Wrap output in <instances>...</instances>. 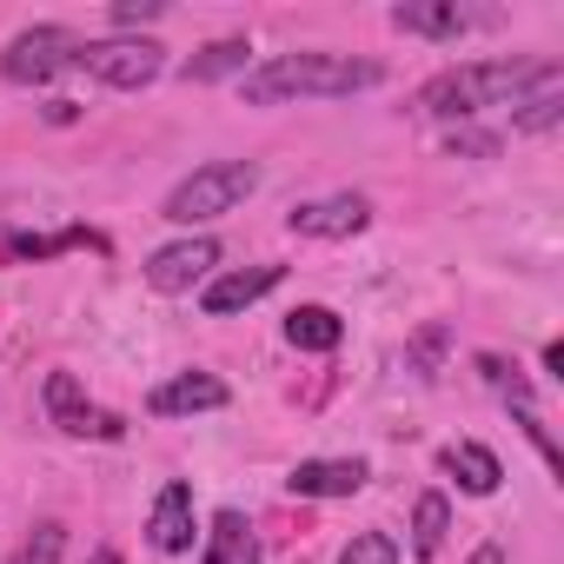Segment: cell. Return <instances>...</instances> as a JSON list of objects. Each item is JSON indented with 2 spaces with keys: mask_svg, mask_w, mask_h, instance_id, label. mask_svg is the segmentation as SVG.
I'll return each instance as SVG.
<instances>
[{
  "mask_svg": "<svg viewBox=\"0 0 564 564\" xmlns=\"http://www.w3.org/2000/svg\"><path fill=\"white\" fill-rule=\"evenodd\" d=\"M61 551H67V524H34V538L14 551V564H61Z\"/></svg>",
  "mask_w": 564,
  "mask_h": 564,
  "instance_id": "ffe728a7",
  "label": "cell"
},
{
  "mask_svg": "<svg viewBox=\"0 0 564 564\" xmlns=\"http://www.w3.org/2000/svg\"><path fill=\"white\" fill-rule=\"evenodd\" d=\"M366 478H372L366 458H300L286 485H293V498H352Z\"/></svg>",
  "mask_w": 564,
  "mask_h": 564,
  "instance_id": "7c38bea8",
  "label": "cell"
},
{
  "mask_svg": "<svg viewBox=\"0 0 564 564\" xmlns=\"http://www.w3.org/2000/svg\"><path fill=\"white\" fill-rule=\"evenodd\" d=\"M166 8H160V0H120V8H113V28H147V21H160Z\"/></svg>",
  "mask_w": 564,
  "mask_h": 564,
  "instance_id": "603a6c76",
  "label": "cell"
},
{
  "mask_svg": "<svg viewBox=\"0 0 564 564\" xmlns=\"http://www.w3.org/2000/svg\"><path fill=\"white\" fill-rule=\"evenodd\" d=\"M47 412H54V425L74 432V438H120V419L100 412V405H87V392H80L74 372H47Z\"/></svg>",
  "mask_w": 564,
  "mask_h": 564,
  "instance_id": "ba28073f",
  "label": "cell"
},
{
  "mask_svg": "<svg viewBox=\"0 0 564 564\" xmlns=\"http://www.w3.org/2000/svg\"><path fill=\"white\" fill-rule=\"evenodd\" d=\"M445 153H471V160H491V153H498V133H471V127L458 133V127H452V140H445Z\"/></svg>",
  "mask_w": 564,
  "mask_h": 564,
  "instance_id": "7402d4cb",
  "label": "cell"
},
{
  "mask_svg": "<svg viewBox=\"0 0 564 564\" xmlns=\"http://www.w3.org/2000/svg\"><path fill=\"white\" fill-rule=\"evenodd\" d=\"M339 564H399V544H392L386 531H359V538L339 551Z\"/></svg>",
  "mask_w": 564,
  "mask_h": 564,
  "instance_id": "44dd1931",
  "label": "cell"
},
{
  "mask_svg": "<svg viewBox=\"0 0 564 564\" xmlns=\"http://www.w3.org/2000/svg\"><path fill=\"white\" fill-rule=\"evenodd\" d=\"M379 61H352V54H279L265 67L246 74V100L252 107H279V100H339L359 87H379Z\"/></svg>",
  "mask_w": 564,
  "mask_h": 564,
  "instance_id": "6da1fadb",
  "label": "cell"
},
{
  "mask_svg": "<svg viewBox=\"0 0 564 564\" xmlns=\"http://www.w3.org/2000/svg\"><path fill=\"white\" fill-rule=\"evenodd\" d=\"M445 471L471 491V498H491L498 485H505V465L485 452V445H471V438H458V445H445Z\"/></svg>",
  "mask_w": 564,
  "mask_h": 564,
  "instance_id": "2e32d148",
  "label": "cell"
},
{
  "mask_svg": "<svg viewBox=\"0 0 564 564\" xmlns=\"http://www.w3.org/2000/svg\"><path fill=\"white\" fill-rule=\"evenodd\" d=\"M226 399H232L226 379H213V372H180V379L153 386L147 412H153V419H193V412H219Z\"/></svg>",
  "mask_w": 564,
  "mask_h": 564,
  "instance_id": "30bf717a",
  "label": "cell"
},
{
  "mask_svg": "<svg viewBox=\"0 0 564 564\" xmlns=\"http://www.w3.org/2000/svg\"><path fill=\"white\" fill-rule=\"evenodd\" d=\"M279 279H286V265H272V259H265V265H239V272H219L213 286H206V300H199V306H206L213 319H232V313L259 306V300L279 286Z\"/></svg>",
  "mask_w": 564,
  "mask_h": 564,
  "instance_id": "9c48e42d",
  "label": "cell"
},
{
  "mask_svg": "<svg viewBox=\"0 0 564 564\" xmlns=\"http://www.w3.org/2000/svg\"><path fill=\"white\" fill-rule=\"evenodd\" d=\"M199 564H259V538H252V524H246L239 511H213Z\"/></svg>",
  "mask_w": 564,
  "mask_h": 564,
  "instance_id": "5bb4252c",
  "label": "cell"
},
{
  "mask_svg": "<svg viewBox=\"0 0 564 564\" xmlns=\"http://www.w3.org/2000/svg\"><path fill=\"white\" fill-rule=\"evenodd\" d=\"M80 54V41L67 28H28L8 41V54H0V74H8L14 87H47L54 74H67Z\"/></svg>",
  "mask_w": 564,
  "mask_h": 564,
  "instance_id": "5b68a950",
  "label": "cell"
},
{
  "mask_svg": "<svg viewBox=\"0 0 564 564\" xmlns=\"http://www.w3.org/2000/svg\"><path fill=\"white\" fill-rule=\"evenodd\" d=\"M557 120H564V67L544 61L538 80H531V94L511 107V127H518V133H551Z\"/></svg>",
  "mask_w": 564,
  "mask_h": 564,
  "instance_id": "4fadbf2b",
  "label": "cell"
},
{
  "mask_svg": "<svg viewBox=\"0 0 564 564\" xmlns=\"http://www.w3.org/2000/svg\"><path fill=\"white\" fill-rule=\"evenodd\" d=\"M445 531H452L445 491H419V505H412V551H419V557H438V551H445Z\"/></svg>",
  "mask_w": 564,
  "mask_h": 564,
  "instance_id": "ac0fdd59",
  "label": "cell"
},
{
  "mask_svg": "<svg viewBox=\"0 0 564 564\" xmlns=\"http://www.w3.org/2000/svg\"><path fill=\"white\" fill-rule=\"evenodd\" d=\"M346 339V319L333 313V306H300V313H286V346H300V352H333Z\"/></svg>",
  "mask_w": 564,
  "mask_h": 564,
  "instance_id": "e0dca14e",
  "label": "cell"
},
{
  "mask_svg": "<svg viewBox=\"0 0 564 564\" xmlns=\"http://www.w3.org/2000/svg\"><path fill=\"white\" fill-rule=\"evenodd\" d=\"M94 564H120V551H94Z\"/></svg>",
  "mask_w": 564,
  "mask_h": 564,
  "instance_id": "d4e9b609",
  "label": "cell"
},
{
  "mask_svg": "<svg viewBox=\"0 0 564 564\" xmlns=\"http://www.w3.org/2000/svg\"><path fill=\"white\" fill-rule=\"evenodd\" d=\"M213 265H219V246L206 232L199 239H173V246H160L147 259V286L153 293H193L199 279H213Z\"/></svg>",
  "mask_w": 564,
  "mask_h": 564,
  "instance_id": "8992f818",
  "label": "cell"
},
{
  "mask_svg": "<svg viewBox=\"0 0 564 564\" xmlns=\"http://www.w3.org/2000/svg\"><path fill=\"white\" fill-rule=\"evenodd\" d=\"M259 186V166L252 160H213V166H193L173 193H166V219L173 226H206L219 213H232L239 199H252Z\"/></svg>",
  "mask_w": 564,
  "mask_h": 564,
  "instance_id": "3957f363",
  "label": "cell"
},
{
  "mask_svg": "<svg viewBox=\"0 0 564 564\" xmlns=\"http://www.w3.org/2000/svg\"><path fill=\"white\" fill-rule=\"evenodd\" d=\"M74 67H87L94 80L120 87V94H140L166 74V47L160 41H133V34H113V41H80Z\"/></svg>",
  "mask_w": 564,
  "mask_h": 564,
  "instance_id": "277c9868",
  "label": "cell"
},
{
  "mask_svg": "<svg viewBox=\"0 0 564 564\" xmlns=\"http://www.w3.org/2000/svg\"><path fill=\"white\" fill-rule=\"evenodd\" d=\"M531 80H538V61H471V67L438 74L419 94V107L438 113V120H471L485 107H518L531 94Z\"/></svg>",
  "mask_w": 564,
  "mask_h": 564,
  "instance_id": "7a4b0ae2",
  "label": "cell"
},
{
  "mask_svg": "<svg viewBox=\"0 0 564 564\" xmlns=\"http://www.w3.org/2000/svg\"><path fill=\"white\" fill-rule=\"evenodd\" d=\"M252 67V47L246 41H213L186 61V80H226V74H246Z\"/></svg>",
  "mask_w": 564,
  "mask_h": 564,
  "instance_id": "d6986e66",
  "label": "cell"
},
{
  "mask_svg": "<svg viewBox=\"0 0 564 564\" xmlns=\"http://www.w3.org/2000/svg\"><path fill=\"white\" fill-rule=\"evenodd\" d=\"M366 219H372V206H366L359 193L306 199V206H293V213H286V226H293L300 239H352V232H366Z\"/></svg>",
  "mask_w": 564,
  "mask_h": 564,
  "instance_id": "52a82bcc",
  "label": "cell"
},
{
  "mask_svg": "<svg viewBox=\"0 0 564 564\" xmlns=\"http://www.w3.org/2000/svg\"><path fill=\"white\" fill-rule=\"evenodd\" d=\"M147 538H153V551L160 557H186L193 551V485H160V498H153V518H147Z\"/></svg>",
  "mask_w": 564,
  "mask_h": 564,
  "instance_id": "8fae6325",
  "label": "cell"
},
{
  "mask_svg": "<svg viewBox=\"0 0 564 564\" xmlns=\"http://www.w3.org/2000/svg\"><path fill=\"white\" fill-rule=\"evenodd\" d=\"M392 28L399 34H425V41H458L471 21L458 8H445V0H399L392 8Z\"/></svg>",
  "mask_w": 564,
  "mask_h": 564,
  "instance_id": "9a60e30c",
  "label": "cell"
},
{
  "mask_svg": "<svg viewBox=\"0 0 564 564\" xmlns=\"http://www.w3.org/2000/svg\"><path fill=\"white\" fill-rule=\"evenodd\" d=\"M471 564H505V551H498V544H478V551H471Z\"/></svg>",
  "mask_w": 564,
  "mask_h": 564,
  "instance_id": "cb8c5ba5",
  "label": "cell"
}]
</instances>
